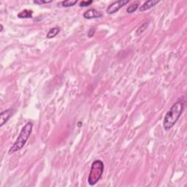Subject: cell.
<instances>
[{
  "instance_id": "obj_11",
  "label": "cell",
  "mask_w": 187,
  "mask_h": 187,
  "mask_svg": "<svg viewBox=\"0 0 187 187\" xmlns=\"http://www.w3.org/2000/svg\"><path fill=\"white\" fill-rule=\"evenodd\" d=\"M138 6H139V3H134V4H131L130 6H129L127 8V12L128 13H133L135 12L137 10V9L138 8Z\"/></svg>"
},
{
  "instance_id": "obj_7",
  "label": "cell",
  "mask_w": 187,
  "mask_h": 187,
  "mask_svg": "<svg viewBox=\"0 0 187 187\" xmlns=\"http://www.w3.org/2000/svg\"><path fill=\"white\" fill-rule=\"evenodd\" d=\"M159 1H159V0H149V1H146V2H144V4L140 6L139 9L140 11V12H144V11L148 10L151 9L156 5L158 3H159Z\"/></svg>"
},
{
  "instance_id": "obj_5",
  "label": "cell",
  "mask_w": 187,
  "mask_h": 187,
  "mask_svg": "<svg viewBox=\"0 0 187 187\" xmlns=\"http://www.w3.org/2000/svg\"><path fill=\"white\" fill-rule=\"evenodd\" d=\"M13 109L9 108L2 111L0 114V127H3L8 121L10 119L13 115Z\"/></svg>"
},
{
  "instance_id": "obj_1",
  "label": "cell",
  "mask_w": 187,
  "mask_h": 187,
  "mask_svg": "<svg viewBox=\"0 0 187 187\" xmlns=\"http://www.w3.org/2000/svg\"><path fill=\"white\" fill-rule=\"evenodd\" d=\"M184 105L185 102L183 99H179L172 105L164 116L163 121V128L164 130L168 131L177 123L180 116L183 113Z\"/></svg>"
},
{
  "instance_id": "obj_14",
  "label": "cell",
  "mask_w": 187,
  "mask_h": 187,
  "mask_svg": "<svg viewBox=\"0 0 187 187\" xmlns=\"http://www.w3.org/2000/svg\"><path fill=\"white\" fill-rule=\"evenodd\" d=\"M93 3V1L92 0H90V1H82L80 2V7H88V6L91 5V4Z\"/></svg>"
},
{
  "instance_id": "obj_10",
  "label": "cell",
  "mask_w": 187,
  "mask_h": 187,
  "mask_svg": "<svg viewBox=\"0 0 187 187\" xmlns=\"http://www.w3.org/2000/svg\"><path fill=\"white\" fill-rule=\"evenodd\" d=\"M78 1L77 0H66V1H63L61 2L62 7H72L75 4H77Z\"/></svg>"
},
{
  "instance_id": "obj_6",
  "label": "cell",
  "mask_w": 187,
  "mask_h": 187,
  "mask_svg": "<svg viewBox=\"0 0 187 187\" xmlns=\"http://www.w3.org/2000/svg\"><path fill=\"white\" fill-rule=\"evenodd\" d=\"M102 16V13L100 11L96 10V9H89L83 13V18L86 19H96L99 18Z\"/></svg>"
},
{
  "instance_id": "obj_15",
  "label": "cell",
  "mask_w": 187,
  "mask_h": 187,
  "mask_svg": "<svg viewBox=\"0 0 187 187\" xmlns=\"http://www.w3.org/2000/svg\"><path fill=\"white\" fill-rule=\"evenodd\" d=\"M0 26H1V29H0V32H1L3 31V26H2V24H1V25H0Z\"/></svg>"
},
{
  "instance_id": "obj_12",
  "label": "cell",
  "mask_w": 187,
  "mask_h": 187,
  "mask_svg": "<svg viewBox=\"0 0 187 187\" xmlns=\"http://www.w3.org/2000/svg\"><path fill=\"white\" fill-rule=\"evenodd\" d=\"M148 26V23H145V24H143L142 26H140L139 28L138 29V30H137L136 35H141V34L143 33V32H144L145 30L146 29H147Z\"/></svg>"
},
{
  "instance_id": "obj_8",
  "label": "cell",
  "mask_w": 187,
  "mask_h": 187,
  "mask_svg": "<svg viewBox=\"0 0 187 187\" xmlns=\"http://www.w3.org/2000/svg\"><path fill=\"white\" fill-rule=\"evenodd\" d=\"M33 12L32 10H24L18 14V17L19 18H32Z\"/></svg>"
},
{
  "instance_id": "obj_2",
  "label": "cell",
  "mask_w": 187,
  "mask_h": 187,
  "mask_svg": "<svg viewBox=\"0 0 187 187\" xmlns=\"http://www.w3.org/2000/svg\"><path fill=\"white\" fill-rule=\"evenodd\" d=\"M32 127H33V124L31 122H28L24 127L22 128L20 134H19L18 137L16 139L15 142L14 144L13 145L12 147L10 148L9 154H12L13 153L18 151L21 150L27 143V140H28L29 138L31 135L32 132Z\"/></svg>"
},
{
  "instance_id": "obj_3",
  "label": "cell",
  "mask_w": 187,
  "mask_h": 187,
  "mask_svg": "<svg viewBox=\"0 0 187 187\" xmlns=\"http://www.w3.org/2000/svg\"><path fill=\"white\" fill-rule=\"evenodd\" d=\"M104 172V164L101 160H95L91 164V170L88 178V183L90 186H94L101 179Z\"/></svg>"
},
{
  "instance_id": "obj_9",
  "label": "cell",
  "mask_w": 187,
  "mask_h": 187,
  "mask_svg": "<svg viewBox=\"0 0 187 187\" xmlns=\"http://www.w3.org/2000/svg\"><path fill=\"white\" fill-rule=\"evenodd\" d=\"M59 32H60V28L59 27H54V28L51 29L49 32H48V34H47V38L48 39H51V38H55L59 33Z\"/></svg>"
},
{
  "instance_id": "obj_13",
  "label": "cell",
  "mask_w": 187,
  "mask_h": 187,
  "mask_svg": "<svg viewBox=\"0 0 187 187\" xmlns=\"http://www.w3.org/2000/svg\"><path fill=\"white\" fill-rule=\"evenodd\" d=\"M33 2L36 4L41 5V4H49V3H51L52 2V0H48V1H47V0H35Z\"/></svg>"
},
{
  "instance_id": "obj_4",
  "label": "cell",
  "mask_w": 187,
  "mask_h": 187,
  "mask_svg": "<svg viewBox=\"0 0 187 187\" xmlns=\"http://www.w3.org/2000/svg\"><path fill=\"white\" fill-rule=\"evenodd\" d=\"M129 2H130V0H120V1H114V2H113L112 4H110L107 7L106 12H107V14H110V15L116 13L121 8L123 7L124 6L128 4Z\"/></svg>"
}]
</instances>
